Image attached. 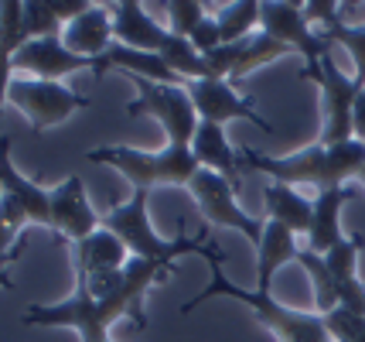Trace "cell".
I'll list each match as a JSON object with an SVG mask.
<instances>
[{"instance_id": "obj_1", "label": "cell", "mask_w": 365, "mask_h": 342, "mask_svg": "<svg viewBox=\"0 0 365 342\" xmlns=\"http://www.w3.org/2000/svg\"><path fill=\"white\" fill-rule=\"evenodd\" d=\"M175 274V263L140 261L130 257L127 267L106 271V274H86L76 267V291L58 305H31L21 315L24 326L48 328H76L82 342H113L110 326L120 318H133V326L143 328V294L150 284H164Z\"/></svg>"}, {"instance_id": "obj_2", "label": "cell", "mask_w": 365, "mask_h": 342, "mask_svg": "<svg viewBox=\"0 0 365 342\" xmlns=\"http://www.w3.org/2000/svg\"><path fill=\"white\" fill-rule=\"evenodd\" d=\"M246 171H263L270 181L280 185H311V188H345L351 178H359L365 164L362 141H341V144H311L294 154H263L253 147L239 151Z\"/></svg>"}, {"instance_id": "obj_3", "label": "cell", "mask_w": 365, "mask_h": 342, "mask_svg": "<svg viewBox=\"0 0 365 342\" xmlns=\"http://www.w3.org/2000/svg\"><path fill=\"white\" fill-rule=\"evenodd\" d=\"M212 267V281L205 284V291L195 294L191 301L181 305V315H191V311L198 308V305H205L208 298H232L239 305H246V308L256 315V322L273 332V339L277 342H334L328 326H324V315L318 311H301V308H287L280 305L273 291H250V288H239L236 281H229L222 271V250L215 243L205 246V253H202Z\"/></svg>"}, {"instance_id": "obj_4", "label": "cell", "mask_w": 365, "mask_h": 342, "mask_svg": "<svg viewBox=\"0 0 365 342\" xmlns=\"http://www.w3.org/2000/svg\"><path fill=\"white\" fill-rule=\"evenodd\" d=\"M86 161L93 164H110L113 171H120L133 188H158V185H185L202 171V164L195 161L191 147L164 144L160 151H140V147L127 144H110V147H93L86 151Z\"/></svg>"}, {"instance_id": "obj_5", "label": "cell", "mask_w": 365, "mask_h": 342, "mask_svg": "<svg viewBox=\"0 0 365 342\" xmlns=\"http://www.w3.org/2000/svg\"><path fill=\"white\" fill-rule=\"evenodd\" d=\"M147 196L143 188H133V196L123 206H113L103 216V229L116 233L123 246L130 250V257H140V261H158V263H175L181 253H205L208 240L205 236H195V240H164L154 223H150V212H147Z\"/></svg>"}, {"instance_id": "obj_6", "label": "cell", "mask_w": 365, "mask_h": 342, "mask_svg": "<svg viewBox=\"0 0 365 342\" xmlns=\"http://www.w3.org/2000/svg\"><path fill=\"white\" fill-rule=\"evenodd\" d=\"M301 79L318 82L321 89V137L318 144H341L355 137V103L362 96V86L355 76H345L334 55L328 51L314 69H301Z\"/></svg>"}, {"instance_id": "obj_7", "label": "cell", "mask_w": 365, "mask_h": 342, "mask_svg": "<svg viewBox=\"0 0 365 342\" xmlns=\"http://www.w3.org/2000/svg\"><path fill=\"white\" fill-rule=\"evenodd\" d=\"M137 86V96L123 106L127 116H154L164 134H168V144L178 147H191V137L198 131V114H195V103H191L188 89L185 86H160V82H147L130 76Z\"/></svg>"}, {"instance_id": "obj_8", "label": "cell", "mask_w": 365, "mask_h": 342, "mask_svg": "<svg viewBox=\"0 0 365 342\" xmlns=\"http://www.w3.org/2000/svg\"><path fill=\"white\" fill-rule=\"evenodd\" d=\"M7 106H14L17 114L31 124L34 134L51 131L65 124L68 116L89 106V96H82L76 89H68L65 82H48V79H28V76H14L11 93H7Z\"/></svg>"}, {"instance_id": "obj_9", "label": "cell", "mask_w": 365, "mask_h": 342, "mask_svg": "<svg viewBox=\"0 0 365 342\" xmlns=\"http://www.w3.org/2000/svg\"><path fill=\"white\" fill-rule=\"evenodd\" d=\"M188 192H191V198H195V206H198V212H202V219H205L208 226L236 229V233H242L253 246L263 243V229H267V223H259V219H253L250 212H242L239 192L222 178V175L202 168V171L191 178Z\"/></svg>"}, {"instance_id": "obj_10", "label": "cell", "mask_w": 365, "mask_h": 342, "mask_svg": "<svg viewBox=\"0 0 365 342\" xmlns=\"http://www.w3.org/2000/svg\"><path fill=\"white\" fill-rule=\"evenodd\" d=\"M259 31L277 38L290 51H297L304 59V69H314L331 51V41L307 24L304 4H294V0H267V4H259Z\"/></svg>"}, {"instance_id": "obj_11", "label": "cell", "mask_w": 365, "mask_h": 342, "mask_svg": "<svg viewBox=\"0 0 365 342\" xmlns=\"http://www.w3.org/2000/svg\"><path fill=\"white\" fill-rule=\"evenodd\" d=\"M185 89H188L191 103H195V114H198L202 124H219V127H225L229 120H250L253 127L273 134L270 120L259 116V110H256L246 96H239L236 86L229 79H198V82H188Z\"/></svg>"}, {"instance_id": "obj_12", "label": "cell", "mask_w": 365, "mask_h": 342, "mask_svg": "<svg viewBox=\"0 0 365 342\" xmlns=\"http://www.w3.org/2000/svg\"><path fill=\"white\" fill-rule=\"evenodd\" d=\"M103 226V219L96 216L86 196V181L79 175H68L51 188V233L62 243H82L86 236H93L96 229Z\"/></svg>"}, {"instance_id": "obj_13", "label": "cell", "mask_w": 365, "mask_h": 342, "mask_svg": "<svg viewBox=\"0 0 365 342\" xmlns=\"http://www.w3.org/2000/svg\"><path fill=\"white\" fill-rule=\"evenodd\" d=\"M93 66L96 62L65 49L62 38L24 41L21 51L14 55V76L24 72L28 79H48V82H62L65 76H76V72H93Z\"/></svg>"}, {"instance_id": "obj_14", "label": "cell", "mask_w": 365, "mask_h": 342, "mask_svg": "<svg viewBox=\"0 0 365 342\" xmlns=\"http://www.w3.org/2000/svg\"><path fill=\"white\" fill-rule=\"evenodd\" d=\"M110 11H113V38H116V45H123V49H137V51H154V55H160L164 41L171 38V28L158 24L154 17L143 11L140 0L110 4Z\"/></svg>"}, {"instance_id": "obj_15", "label": "cell", "mask_w": 365, "mask_h": 342, "mask_svg": "<svg viewBox=\"0 0 365 342\" xmlns=\"http://www.w3.org/2000/svg\"><path fill=\"white\" fill-rule=\"evenodd\" d=\"M359 253H362V236L351 233L324 253V263H328V274L338 291V308L365 315V284L359 281Z\"/></svg>"}, {"instance_id": "obj_16", "label": "cell", "mask_w": 365, "mask_h": 342, "mask_svg": "<svg viewBox=\"0 0 365 342\" xmlns=\"http://www.w3.org/2000/svg\"><path fill=\"white\" fill-rule=\"evenodd\" d=\"M62 41H65V49L68 51H76V55L89 59V62L103 59V55L116 45V38H113L110 4H93L82 17H76L72 24H65Z\"/></svg>"}, {"instance_id": "obj_17", "label": "cell", "mask_w": 365, "mask_h": 342, "mask_svg": "<svg viewBox=\"0 0 365 342\" xmlns=\"http://www.w3.org/2000/svg\"><path fill=\"white\" fill-rule=\"evenodd\" d=\"M191 154H195V161L202 164L205 171L222 175V178L239 192L242 171H246V168H242V158L236 154V147L229 144L225 127H219V124H198V131L191 137Z\"/></svg>"}, {"instance_id": "obj_18", "label": "cell", "mask_w": 365, "mask_h": 342, "mask_svg": "<svg viewBox=\"0 0 365 342\" xmlns=\"http://www.w3.org/2000/svg\"><path fill=\"white\" fill-rule=\"evenodd\" d=\"M0 175H4V192L14 196L24 206L31 226L51 229V188H41L38 181H31L28 175L17 171L14 158H11V137L7 134H0Z\"/></svg>"}, {"instance_id": "obj_19", "label": "cell", "mask_w": 365, "mask_h": 342, "mask_svg": "<svg viewBox=\"0 0 365 342\" xmlns=\"http://www.w3.org/2000/svg\"><path fill=\"white\" fill-rule=\"evenodd\" d=\"M106 72H123L127 79L130 76H137V79L160 82V86H185V79H181L160 55H154V51L123 49V45H113L103 59H96L93 76H106Z\"/></svg>"}, {"instance_id": "obj_20", "label": "cell", "mask_w": 365, "mask_h": 342, "mask_svg": "<svg viewBox=\"0 0 365 342\" xmlns=\"http://www.w3.org/2000/svg\"><path fill=\"white\" fill-rule=\"evenodd\" d=\"M351 198V188H324L314 198V216H311V233H307V250L314 253H328L331 246H338L345 236H341V209Z\"/></svg>"}, {"instance_id": "obj_21", "label": "cell", "mask_w": 365, "mask_h": 342, "mask_svg": "<svg viewBox=\"0 0 365 342\" xmlns=\"http://www.w3.org/2000/svg\"><path fill=\"white\" fill-rule=\"evenodd\" d=\"M263 206H267V223H280L294 236L311 233V216H314V198H304L294 185L270 181L263 188Z\"/></svg>"}, {"instance_id": "obj_22", "label": "cell", "mask_w": 365, "mask_h": 342, "mask_svg": "<svg viewBox=\"0 0 365 342\" xmlns=\"http://www.w3.org/2000/svg\"><path fill=\"white\" fill-rule=\"evenodd\" d=\"M24 41V0H0V120L14 82V55Z\"/></svg>"}, {"instance_id": "obj_23", "label": "cell", "mask_w": 365, "mask_h": 342, "mask_svg": "<svg viewBox=\"0 0 365 342\" xmlns=\"http://www.w3.org/2000/svg\"><path fill=\"white\" fill-rule=\"evenodd\" d=\"M297 253H301L297 236L280 223H267L263 243L256 246V291H273L277 271L287 267L290 261H297Z\"/></svg>"}, {"instance_id": "obj_24", "label": "cell", "mask_w": 365, "mask_h": 342, "mask_svg": "<svg viewBox=\"0 0 365 342\" xmlns=\"http://www.w3.org/2000/svg\"><path fill=\"white\" fill-rule=\"evenodd\" d=\"M76 250V267L86 274H106V271H120L127 267L130 250L123 246V240L110 233V229H96L93 236H86L82 243L72 246Z\"/></svg>"}, {"instance_id": "obj_25", "label": "cell", "mask_w": 365, "mask_h": 342, "mask_svg": "<svg viewBox=\"0 0 365 342\" xmlns=\"http://www.w3.org/2000/svg\"><path fill=\"white\" fill-rule=\"evenodd\" d=\"M215 24H219V34H222V45H232V41H242L256 34L259 28V0H236V4H219L215 11Z\"/></svg>"}, {"instance_id": "obj_26", "label": "cell", "mask_w": 365, "mask_h": 342, "mask_svg": "<svg viewBox=\"0 0 365 342\" xmlns=\"http://www.w3.org/2000/svg\"><path fill=\"white\" fill-rule=\"evenodd\" d=\"M160 59L168 62V66L175 69L178 76L188 82H198V79H208V66H205V55L191 45L188 38H178L171 34L168 41H164V49H160Z\"/></svg>"}, {"instance_id": "obj_27", "label": "cell", "mask_w": 365, "mask_h": 342, "mask_svg": "<svg viewBox=\"0 0 365 342\" xmlns=\"http://www.w3.org/2000/svg\"><path fill=\"white\" fill-rule=\"evenodd\" d=\"M284 55H290V49L280 45L277 38H270V34H263V31L250 34V38L242 41V55H239V66H236V72H232V79H242V76L270 66V62L284 59Z\"/></svg>"}, {"instance_id": "obj_28", "label": "cell", "mask_w": 365, "mask_h": 342, "mask_svg": "<svg viewBox=\"0 0 365 342\" xmlns=\"http://www.w3.org/2000/svg\"><path fill=\"white\" fill-rule=\"evenodd\" d=\"M297 263H301L304 271H307V277H311V288H314V308H318V315H328V311L338 308V291H334V281H331V274H328L324 257L314 253V250H301V253H297Z\"/></svg>"}, {"instance_id": "obj_29", "label": "cell", "mask_w": 365, "mask_h": 342, "mask_svg": "<svg viewBox=\"0 0 365 342\" xmlns=\"http://www.w3.org/2000/svg\"><path fill=\"white\" fill-rule=\"evenodd\" d=\"M28 226H31V219H28L24 206L14 196L4 192V198H0V253H11V250L24 243V229Z\"/></svg>"}, {"instance_id": "obj_30", "label": "cell", "mask_w": 365, "mask_h": 342, "mask_svg": "<svg viewBox=\"0 0 365 342\" xmlns=\"http://www.w3.org/2000/svg\"><path fill=\"white\" fill-rule=\"evenodd\" d=\"M65 24L55 17L48 0H24V38H62Z\"/></svg>"}, {"instance_id": "obj_31", "label": "cell", "mask_w": 365, "mask_h": 342, "mask_svg": "<svg viewBox=\"0 0 365 342\" xmlns=\"http://www.w3.org/2000/svg\"><path fill=\"white\" fill-rule=\"evenodd\" d=\"M328 41H338L341 49L351 55V62H355V82L365 89V24L362 28H349V24H334V28H328V31H321Z\"/></svg>"}, {"instance_id": "obj_32", "label": "cell", "mask_w": 365, "mask_h": 342, "mask_svg": "<svg viewBox=\"0 0 365 342\" xmlns=\"http://www.w3.org/2000/svg\"><path fill=\"white\" fill-rule=\"evenodd\" d=\"M164 7H168L171 34H178V38H191L195 28L208 17V11H205V4H202V0H171V4H164Z\"/></svg>"}, {"instance_id": "obj_33", "label": "cell", "mask_w": 365, "mask_h": 342, "mask_svg": "<svg viewBox=\"0 0 365 342\" xmlns=\"http://www.w3.org/2000/svg\"><path fill=\"white\" fill-rule=\"evenodd\" d=\"M324 326L334 342H365V315H355L349 308H334L324 315Z\"/></svg>"}, {"instance_id": "obj_34", "label": "cell", "mask_w": 365, "mask_h": 342, "mask_svg": "<svg viewBox=\"0 0 365 342\" xmlns=\"http://www.w3.org/2000/svg\"><path fill=\"white\" fill-rule=\"evenodd\" d=\"M188 41H191V45H195L198 51H202V55H208V51L219 49V45H222V34H219V24H215V17L208 14L205 21H202V24L195 28V34H191Z\"/></svg>"}, {"instance_id": "obj_35", "label": "cell", "mask_w": 365, "mask_h": 342, "mask_svg": "<svg viewBox=\"0 0 365 342\" xmlns=\"http://www.w3.org/2000/svg\"><path fill=\"white\" fill-rule=\"evenodd\" d=\"M48 4H51V11H55V17L62 24H72L76 17H82L93 7V0H48Z\"/></svg>"}, {"instance_id": "obj_36", "label": "cell", "mask_w": 365, "mask_h": 342, "mask_svg": "<svg viewBox=\"0 0 365 342\" xmlns=\"http://www.w3.org/2000/svg\"><path fill=\"white\" fill-rule=\"evenodd\" d=\"M21 253H24V243L17 246V250H11V253H0V288H4V291H14L17 288V281L11 277V263H14Z\"/></svg>"}, {"instance_id": "obj_37", "label": "cell", "mask_w": 365, "mask_h": 342, "mask_svg": "<svg viewBox=\"0 0 365 342\" xmlns=\"http://www.w3.org/2000/svg\"><path fill=\"white\" fill-rule=\"evenodd\" d=\"M355 141L365 144V89H362V96H359V103H355Z\"/></svg>"}, {"instance_id": "obj_38", "label": "cell", "mask_w": 365, "mask_h": 342, "mask_svg": "<svg viewBox=\"0 0 365 342\" xmlns=\"http://www.w3.org/2000/svg\"><path fill=\"white\" fill-rule=\"evenodd\" d=\"M355 181H359V185L365 188V164H362V171H359V178H355Z\"/></svg>"}, {"instance_id": "obj_39", "label": "cell", "mask_w": 365, "mask_h": 342, "mask_svg": "<svg viewBox=\"0 0 365 342\" xmlns=\"http://www.w3.org/2000/svg\"><path fill=\"white\" fill-rule=\"evenodd\" d=\"M0 198H4V175H0Z\"/></svg>"}]
</instances>
